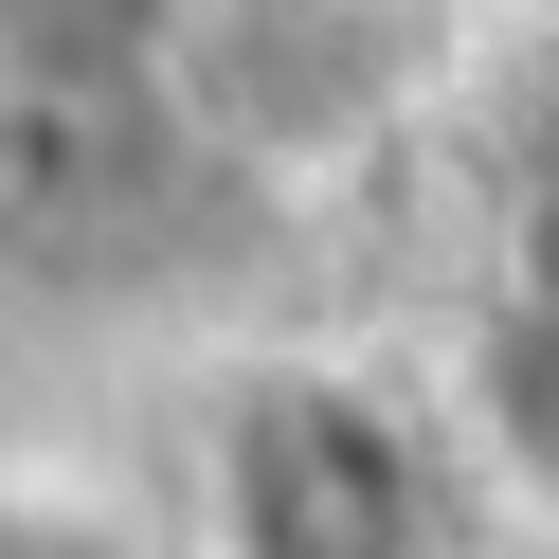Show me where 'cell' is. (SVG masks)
Returning <instances> with one entry per match:
<instances>
[{
    "mask_svg": "<svg viewBox=\"0 0 559 559\" xmlns=\"http://www.w3.org/2000/svg\"><path fill=\"white\" fill-rule=\"evenodd\" d=\"M217 559H451V469L379 379H253L217 415Z\"/></svg>",
    "mask_w": 559,
    "mask_h": 559,
    "instance_id": "cell-1",
    "label": "cell"
},
{
    "mask_svg": "<svg viewBox=\"0 0 559 559\" xmlns=\"http://www.w3.org/2000/svg\"><path fill=\"white\" fill-rule=\"evenodd\" d=\"M0 559H217L181 506H145L127 469H73V451H0Z\"/></svg>",
    "mask_w": 559,
    "mask_h": 559,
    "instance_id": "cell-2",
    "label": "cell"
},
{
    "mask_svg": "<svg viewBox=\"0 0 559 559\" xmlns=\"http://www.w3.org/2000/svg\"><path fill=\"white\" fill-rule=\"evenodd\" d=\"M217 0H0V91H145Z\"/></svg>",
    "mask_w": 559,
    "mask_h": 559,
    "instance_id": "cell-3",
    "label": "cell"
}]
</instances>
